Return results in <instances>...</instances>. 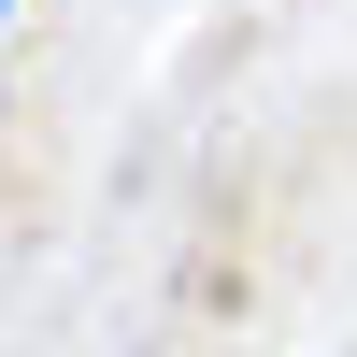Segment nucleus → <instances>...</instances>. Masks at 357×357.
<instances>
[{
    "label": "nucleus",
    "instance_id": "1",
    "mask_svg": "<svg viewBox=\"0 0 357 357\" xmlns=\"http://www.w3.org/2000/svg\"><path fill=\"white\" fill-rule=\"evenodd\" d=\"M0 29H15V0H0Z\"/></svg>",
    "mask_w": 357,
    "mask_h": 357
}]
</instances>
